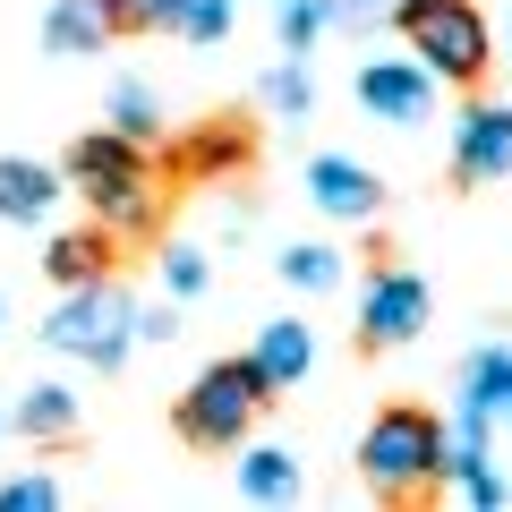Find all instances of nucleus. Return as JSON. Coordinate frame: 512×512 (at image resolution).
Segmentation results:
<instances>
[{"mask_svg":"<svg viewBox=\"0 0 512 512\" xmlns=\"http://www.w3.org/2000/svg\"><path fill=\"white\" fill-rule=\"evenodd\" d=\"M60 180L94 205L103 239H137V231H154V214H163V188H154L146 146H128V137H111V128L77 137L69 163H60Z\"/></svg>","mask_w":512,"mask_h":512,"instance_id":"nucleus-1","label":"nucleus"},{"mask_svg":"<svg viewBox=\"0 0 512 512\" xmlns=\"http://www.w3.org/2000/svg\"><path fill=\"white\" fill-rule=\"evenodd\" d=\"M393 26L410 35V60H419L436 86H478L495 60L487 43V18L470 0H393Z\"/></svg>","mask_w":512,"mask_h":512,"instance_id":"nucleus-2","label":"nucleus"},{"mask_svg":"<svg viewBox=\"0 0 512 512\" xmlns=\"http://www.w3.org/2000/svg\"><path fill=\"white\" fill-rule=\"evenodd\" d=\"M265 402H274V384L256 376V359H214L180 393V436L197 444V453H222V444H239L256 427V410H265Z\"/></svg>","mask_w":512,"mask_h":512,"instance_id":"nucleus-3","label":"nucleus"},{"mask_svg":"<svg viewBox=\"0 0 512 512\" xmlns=\"http://www.w3.org/2000/svg\"><path fill=\"white\" fill-rule=\"evenodd\" d=\"M359 470H367V487L376 495H419V487H436L444 478V419L436 410H384L376 427H367V444H359Z\"/></svg>","mask_w":512,"mask_h":512,"instance_id":"nucleus-4","label":"nucleus"},{"mask_svg":"<svg viewBox=\"0 0 512 512\" xmlns=\"http://www.w3.org/2000/svg\"><path fill=\"white\" fill-rule=\"evenodd\" d=\"M43 342H52L60 359L120 367L128 350H137V299H128V291H111V282H69V299L52 308Z\"/></svg>","mask_w":512,"mask_h":512,"instance_id":"nucleus-5","label":"nucleus"},{"mask_svg":"<svg viewBox=\"0 0 512 512\" xmlns=\"http://www.w3.org/2000/svg\"><path fill=\"white\" fill-rule=\"evenodd\" d=\"M427 274H410V265H384V274H367V291H359V342L367 350H402L410 333L427 325Z\"/></svg>","mask_w":512,"mask_h":512,"instance_id":"nucleus-6","label":"nucleus"},{"mask_svg":"<svg viewBox=\"0 0 512 512\" xmlns=\"http://www.w3.org/2000/svg\"><path fill=\"white\" fill-rule=\"evenodd\" d=\"M504 171H512V103H470L453 120V180L495 188Z\"/></svg>","mask_w":512,"mask_h":512,"instance_id":"nucleus-7","label":"nucleus"},{"mask_svg":"<svg viewBox=\"0 0 512 512\" xmlns=\"http://www.w3.org/2000/svg\"><path fill=\"white\" fill-rule=\"evenodd\" d=\"M359 103L376 111L384 128H410V120L436 111V77H427L419 60H367L359 69Z\"/></svg>","mask_w":512,"mask_h":512,"instance_id":"nucleus-8","label":"nucleus"},{"mask_svg":"<svg viewBox=\"0 0 512 512\" xmlns=\"http://www.w3.org/2000/svg\"><path fill=\"white\" fill-rule=\"evenodd\" d=\"M308 197H316V214H333V222H376L384 214V180L367 163H350V154H316Z\"/></svg>","mask_w":512,"mask_h":512,"instance_id":"nucleus-9","label":"nucleus"},{"mask_svg":"<svg viewBox=\"0 0 512 512\" xmlns=\"http://www.w3.org/2000/svg\"><path fill=\"white\" fill-rule=\"evenodd\" d=\"M69 197L52 163H26V154H0V222H52V205Z\"/></svg>","mask_w":512,"mask_h":512,"instance_id":"nucleus-10","label":"nucleus"},{"mask_svg":"<svg viewBox=\"0 0 512 512\" xmlns=\"http://www.w3.org/2000/svg\"><path fill=\"white\" fill-rule=\"evenodd\" d=\"M248 359H256V376L274 384V393H291V384L316 367V333L299 325V316H274V325L256 333V350H248Z\"/></svg>","mask_w":512,"mask_h":512,"instance_id":"nucleus-11","label":"nucleus"},{"mask_svg":"<svg viewBox=\"0 0 512 512\" xmlns=\"http://www.w3.org/2000/svg\"><path fill=\"white\" fill-rule=\"evenodd\" d=\"M461 410H470V419H504V427H512V342L470 350V367H461Z\"/></svg>","mask_w":512,"mask_h":512,"instance_id":"nucleus-12","label":"nucleus"},{"mask_svg":"<svg viewBox=\"0 0 512 512\" xmlns=\"http://www.w3.org/2000/svg\"><path fill=\"white\" fill-rule=\"evenodd\" d=\"M103 43H111L103 0H52V9H43V52H60V60H86V52H103Z\"/></svg>","mask_w":512,"mask_h":512,"instance_id":"nucleus-13","label":"nucleus"},{"mask_svg":"<svg viewBox=\"0 0 512 512\" xmlns=\"http://www.w3.org/2000/svg\"><path fill=\"white\" fill-rule=\"evenodd\" d=\"M239 495H248V504H299L291 444H248V453H239Z\"/></svg>","mask_w":512,"mask_h":512,"instance_id":"nucleus-14","label":"nucleus"},{"mask_svg":"<svg viewBox=\"0 0 512 512\" xmlns=\"http://www.w3.org/2000/svg\"><path fill=\"white\" fill-rule=\"evenodd\" d=\"M18 436L26 444H69L77 436V393L69 384H35V393L18 402Z\"/></svg>","mask_w":512,"mask_h":512,"instance_id":"nucleus-15","label":"nucleus"},{"mask_svg":"<svg viewBox=\"0 0 512 512\" xmlns=\"http://www.w3.org/2000/svg\"><path fill=\"white\" fill-rule=\"evenodd\" d=\"M274 265H282V282H291V291H308V299L342 291V248H333V239H291Z\"/></svg>","mask_w":512,"mask_h":512,"instance_id":"nucleus-16","label":"nucleus"},{"mask_svg":"<svg viewBox=\"0 0 512 512\" xmlns=\"http://www.w3.org/2000/svg\"><path fill=\"white\" fill-rule=\"evenodd\" d=\"M111 137H128V146H163V103H154V86H137V77H120L111 86Z\"/></svg>","mask_w":512,"mask_h":512,"instance_id":"nucleus-17","label":"nucleus"},{"mask_svg":"<svg viewBox=\"0 0 512 512\" xmlns=\"http://www.w3.org/2000/svg\"><path fill=\"white\" fill-rule=\"evenodd\" d=\"M103 222L94 231H60L52 248H43V265H52V282H103Z\"/></svg>","mask_w":512,"mask_h":512,"instance_id":"nucleus-18","label":"nucleus"},{"mask_svg":"<svg viewBox=\"0 0 512 512\" xmlns=\"http://www.w3.org/2000/svg\"><path fill=\"white\" fill-rule=\"evenodd\" d=\"M248 163V128H197L180 146V171H197V180H214V171H239Z\"/></svg>","mask_w":512,"mask_h":512,"instance_id":"nucleus-19","label":"nucleus"},{"mask_svg":"<svg viewBox=\"0 0 512 512\" xmlns=\"http://www.w3.org/2000/svg\"><path fill=\"white\" fill-rule=\"evenodd\" d=\"M333 18H342V0H282V52H316Z\"/></svg>","mask_w":512,"mask_h":512,"instance_id":"nucleus-20","label":"nucleus"},{"mask_svg":"<svg viewBox=\"0 0 512 512\" xmlns=\"http://www.w3.org/2000/svg\"><path fill=\"white\" fill-rule=\"evenodd\" d=\"M265 103H274V111H282V120H308V111H316V77H308V69H299V52H291V60H282V69H274V77H265Z\"/></svg>","mask_w":512,"mask_h":512,"instance_id":"nucleus-21","label":"nucleus"},{"mask_svg":"<svg viewBox=\"0 0 512 512\" xmlns=\"http://www.w3.org/2000/svg\"><path fill=\"white\" fill-rule=\"evenodd\" d=\"M103 18H111V35H154V26L180 18V0H103Z\"/></svg>","mask_w":512,"mask_h":512,"instance_id":"nucleus-22","label":"nucleus"},{"mask_svg":"<svg viewBox=\"0 0 512 512\" xmlns=\"http://www.w3.org/2000/svg\"><path fill=\"white\" fill-rule=\"evenodd\" d=\"M205 282H214L205 248H188V239H180V248H163V291H171V299H197Z\"/></svg>","mask_w":512,"mask_h":512,"instance_id":"nucleus-23","label":"nucleus"},{"mask_svg":"<svg viewBox=\"0 0 512 512\" xmlns=\"http://www.w3.org/2000/svg\"><path fill=\"white\" fill-rule=\"evenodd\" d=\"M171 26H180L188 43H222V35H231V0H180V18H171Z\"/></svg>","mask_w":512,"mask_h":512,"instance_id":"nucleus-24","label":"nucleus"},{"mask_svg":"<svg viewBox=\"0 0 512 512\" xmlns=\"http://www.w3.org/2000/svg\"><path fill=\"white\" fill-rule=\"evenodd\" d=\"M52 504H60V478H43V470H26V478L0 487V512H52Z\"/></svg>","mask_w":512,"mask_h":512,"instance_id":"nucleus-25","label":"nucleus"},{"mask_svg":"<svg viewBox=\"0 0 512 512\" xmlns=\"http://www.w3.org/2000/svg\"><path fill=\"white\" fill-rule=\"evenodd\" d=\"M171 333H180V316H171V308H154V316H137V342H171Z\"/></svg>","mask_w":512,"mask_h":512,"instance_id":"nucleus-26","label":"nucleus"},{"mask_svg":"<svg viewBox=\"0 0 512 512\" xmlns=\"http://www.w3.org/2000/svg\"><path fill=\"white\" fill-rule=\"evenodd\" d=\"M342 18H359V26H376V18H393V0H342Z\"/></svg>","mask_w":512,"mask_h":512,"instance_id":"nucleus-27","label":"nucleus"},{"mask_svg":"<svg viewBox=\"0 0 512 512\" xmlns=\"http://www.w3.org/2000/svg\"><path fill=\"white\" fill-rule=\"evenodd\" d=\"M0 436H9V410H0Z\"/></svg>","mask_w":512,"mask_h":512,"instance_id":"nucleus-28","label":"nucleus"},{"mask_svg":"<svg viewBox=\"0 0 512 512\" xmlns=\"http://www.w3.org/2000/svg\"><path fill=\"white\" fill-rule=\"evenodd\" d=\"M504 43H512V26H504Z\"/></svg>","mask_w":512,"mask_h":512,"instance_id":"nucleus-29","label":"nucleus"}]
</instances>
